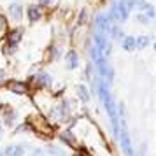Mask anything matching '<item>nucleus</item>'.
<instances>
[{
    "label": "nucleus",
    "mask_w": 156,
    "mask_h": 156,
    "mask_svg": "<svg viewBox=\"0 0 156 156\" xmlns=\"http://www.w3.org/2000/svg\"><path fill=\"white\" fill-rule=\"evenodd\" d=\"M27 14H28L30 23H35L42 18V7H41V5H30L28 11H27Z\"/></svg>",
    "instance_id": "nucleus-1"
},
{
    "label": "nucleus",
    "mask_w": 156,
    "mask_h": 156,
    "mask_svg": "<svg viewBox=\"0 0 156 156\" xmlns=\"http://www.w3.org/2000/svg\"><path fill=\"white\" fill-rule=\"evenodd\" d=\"M7 88L12 93H20V95H23V93L28 91V86L25 84V83H20V81H11V83L7 84Z\"/></svg>",
    "instance_id": "nucleus-2"
},
{
    "label": "nucleus",
    "mask_w": 156,
    "mask_h": 156,
    "mask_svg": "<svg viewBox=\"0 0 156 156\" xmlns=\"http://www.w3.org/2000/svg\"><path fill=\"white\" fill-rule=\"evenodd\" d=\"M20 39H21V30L11 32V34H9V46H11V48H16L18 42H20Z\"/></svg>",
    "instance_id": "nucleus-3"
},
{
    "label": "nucleus",
    "mask_w": 156,
    "mask_h": 156,
    "mask_svg": "<svg viewBox=\"0 0 156 156\" xmlns=\"http://www.w3.org/2000/svg\"><path fill=\"white\" fill-rule=\"evenodd\" d=\"M37 84L39 86H49L51 84V76L49 74H46V72H41V74H37Z\"/></svg>",
    "instance_id": "nucleus-4"
},
{
    "label": "nucleus",
    "mask_w": 156,
    "mask_h": 156,
    "mask_svg": "<svg viewBox=\"0 0 156 156\" xmlns=\"http://www.w3.org/2000/svg\"><path fill=\"white\" fill-rule=\"evenodd\" d=\"M5 154L7 156H23L25 154V149L21 146H11V147L5 149Z\"/></svg>",
    "instance_id": "nucleus-5"
},
{
    "label": "nucleus",
    "mask_w": 156,
    "mask_h": 156,
    "mask_svg": "<svg viewBox=\"0 0 156 156\" xmlns=\"http://www.w3.org/2000/svg\"><path fill=\"white\" fill-rule=\"evenodd\" d=\"M67 62H69V67H70V69H76V67L79 65L77 53H76V51H69V55H67Z\"/></svg>",
    "instance_id": "nucleus-6"
},
{
    "label": "nucleus",
    "mask_w": 156,
    "mask_h": 156,
    "mask_svg": "<svg viewBox=\"0 0 156 156\" xmlns=\"http://www.w3.org/2000/svg\"><path fill=\"white\" fill-rule=\"evenodd\" d=\"M11 16L14 18V20H21V14H23V9H21V5L20 4H12L11 5Z\"/></svg>",
    "instance_id": "nucleus-7"
},
{
    "label": "nucleus",
    "mask_w": 156,
    "mask_h": 156,
    "mask_svg": "<svg viewBox=\"0 0 156 156\" xmlns=\"http://www.w3.org/2000/svg\"><path fill=\"white\" fill-rule=\"evenodd\" d=\"M7 20L4 18V16L0 14V39H4V37L7 35Z\"/></svg>",
    "instance_id": "nucleus-8"
},
{
    "label": "nucleus",
    "mask_w": 156,
    "mask_h": 156,
    "mask_svg": "<svg viewBox=\"0 0 156 156\" xmlns=\"http://www.w3.org/2000/svg\"><path fill=\"white\" fill-rule=\"evenodd\" d=\"M123 48H125L126 51L133 49L135 48V39L133 37H125V39H123Z\"/></svg>",
    "instance_id": "nucleus-9"
},
{
    "label": "nucleus",
    "mask_w": 156,
    "mask_h": 156,
    "mask_svg": "<svg viewBox=\"0 0 156 156\" xmlns=\"http://www.w3.org/2000/svg\"><path fill=\"white\" fill-rule=\"evenodd\" d=\"M149 41H151V39H149V37H139V39H135V48H146V46H147L149 44Z\"/></svg>",
    "instance_id": "nucleus-10"
},
{
    "label": "nucleus",
    "mask_w": 156,
    "mask_h": 156,
    "mask_svg": "<svg viewBox=\"0 0 156 156\" xmlns=\"http://www.w3.org/2000/svg\"><path fill=\"white\" fill-rule=\"evenodd\" d=\"M77 91H79V95H81V98H83V100H88V98H90V95H88V91H86L84 86H79Z\"/></svg>",
    "instance_id": "nucleus-11"
},
{
    "label": "nucleus",
    "mask_w": 156,
    "mask_h": 156,
    "mask_svg": "<svg viewBox=\"0 0 156 156\" xmlns=\"http://www.w3.org/2000/svg\"><path fill=\"white\" fill-rule=\"evenodd\" d=\"M112 35L116 37V39H121V28L119 27H114L112 28Z\"/></svg>",
    "instance_id": "nucleus-12"
},
{
    "label": "nucleus",
    "mask_w": 156,
    "mask_h": 156,
    "mask_svg": "<svg viewBox=\"0 0 156 156\" xmlns=\"http://www.w3.org/2000/svg\"><path fill=\"white\" fill-rule=\"evenodd\" d=\"M139 21H140V23H149L151 20H149L147 16H144V14H139Z\"/></svg>",
    "instance_id": "nucleus-13"
},
{
    "label": "nucleus",
    "mask_w": 156,
    "mask_h": 156,
    "mask_svg": "<svg viewBox=\"0 0 156 156\" xmlns=\"http://www.w3.org/2000/svg\"><path fill=\"white\" fill-rule=\"evenodd\" d=\"M86 18H88V14H86V11H83V12H81V18H79V21L83 23L86 20Z\"/></svg>",
    "instance_id": "nucleus-14"
},
{
    "label": "nucleus",
    "mask_w": 156,
    "mask_h": 156,
    "mask_svg": "<svg viewBox=\"0 0 156 156\" xmlns=\"http://www.w3.org/2000/svg\"><path fill=\"white\" fill-rule=\"evenodd\" d=\"M39 2H41V5H49L53 0H39Z\"/></svg>",
    "instance_id": "nucleus-15"
},
{
    "label": "nucleus",
    "mask_w": 156,
    "mask_h": 156,
    "mask_svg": "<svg viewBox=\"0 0 156 156\" xmlns=\"http://www.w3.org/2000/svg\"><path fill=\"white\" fill-rule=\"evenodd\" d=\"M30 156H44V153H42V151H34Z\"/></svg>",
    "instance_id": "nucleus-16"
},
{
    "label": "nucleus",
    "mask_w": 156,
    "mask_h": 156,
    "mask_svg": "<svg viewBox=\"0 0 156 156\" xmlns=\"http://www.w3.org/2000/svg\"><path fill=\"white\" fill-rule=\"evenodd\" d=\"M77 156H88V154H84V153H77Z\"/></svg>",
    "instance_id": "nucleus-17"
},
{
    "label": "nucleus",
    "mask_w": 156,
    "mask_h": 156,
    "mask_svg": "<svg viewBox=\"0 0 156 156\" xmlns=\"http://www.w3.org/2000/svg\"><path fill=\"white\" fill-rule=\"evenodd\" d=\"M2 77H4V72H0V79H2Z\"/></svg>",
    "instance_id": "nucleus-18"
}]
</instances>
